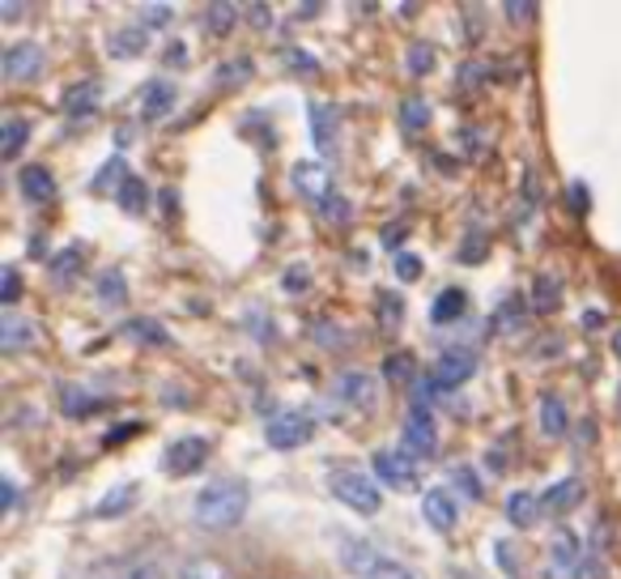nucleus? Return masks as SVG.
I'll return each instance as SVG.
<instances>
[{
    "instance_id": "obj_1",
    "label": "nucleus",
    "mask_w": 621,
    "mask_h": 579,
    "mask_svg": "<svg viewBox=\"0 0 621 579\" xmlns=\"http://www.w3.org/2000/svg\"><path fill=\"white\" fill-rule=\"evenodd\" d=\"M247 502H251L247 482L222 477V482H209L192 499V520L200 529H209V533H226V529H234L247 516Z\"/></svg>"
},
{
    "instance_id": "obj_2",
    "label": "nucleus",
    "mask_w": 621,
    "mask_h": 579,
    "mask_svg": "<svg viewBox=\"0 0 621 579\" xmlns=\"http://www.w3.org/2000/svg\"><path fill=\"white\" fill-rule=\"evenodd\" d=\"M328 486H332V495L353 507V511H362V516H375L379 507H384V490L375 486V473H362V468H337L332 477H328Z\"/></svg>"
},
{
    "instance_id": "obj_3",
    "label": "nucleus",
    "mask_w": 621,
    "mask_h": 579,
    "mask_svg": "<svg viewBox=\"0 0 621 579\" xmlns=\"http://www.w3.org/2000/svg\"><path fill=\"white\" fill-rule=\"evenodd\" d=\"M345 554V567H350L353 576L362 579H418L409 567H400V563H391V558H384L379 549H371V545H362V541H345L341 545Z\"/></svg>"
},
{
    "instance_id": "obj_4",
    "label": "nucleus",
    "mask_w": 621,
    "mask_h": 579,
    "mask_svg": "<svg viewBox=\"0 0 621 579\" xmlns=\"http://www.w3.org/2000/svg\"><path fill=\"white\" fill-rule=\"evenodd\" d=\"M310 435H315V418L303 414V409H285V414H277V418L265 426V439H269L277 452H294V448H303Z\"/></svg>"
},
{
    "instance_id": "obj_5",
    "label": "nucleus",
    "mask_w": 621,
    "mask_h": 579,
    "mask_svg": "<svg viewBox=\"0 0 621 579\" xmlns=\"http://www.w3.org/2000/svg\"><path fill=\"white\" fill-rule=\"evenodd\" d=\"M375 477L391 490H418L422 486V464L409 452H375Z\"/></svg>"
},
{
    "instance_id": "obj_6",
    "label": "nucleus",
    "mask_w": 621,
    "mask_h": 579,
    "mask_svg": "<svg viewBox=\"0 0 621 579\" xmlns=\"http://www.w3.org/2000/svg\"><path fill=\"white\" fill-rule=\"evenodd\" d=\"M204 461H209V439H200V435H184V439H175V443L166 448L162 468H166L171 477H188V473H196Z\"/></svg>"
},
{
    "instance_id": "obj_7",
    "label": "nucleus",
    "mask_w": 621,
    "mask_h": 579,
    "mask_svg": "<svg viewBox=\"0 0 621 579\" xmlns=\"http://www.w3.org/2000/svg\"><path fill=\"white\" fill-rule=\"evenodd\" d=\"M43 65H47L43 43L26 39V43H9V47H4V78L9 81H35L43 73Z\"/></svg>"
},
{
    "instance_id": "obj_8",
    "label": "nucleus",
    "mask_w": 621,
    "mask_h": 579,
    "mask_svg": "<svg viewBox=\"0 0 621 579\" xmlns=\"http://www.w3.org/2000/svg\"><path fill=\"white\" fill-rule=\"evenodd\" d=\"M472 371H477V354L465 346H452L443 349L438 358H434V384L438 387H460L472 380Z\"/></svg>"
},
{
    "instance_id": "obj_9",
    "label": "nucleus",
    "mask_w": 621,
    "mask_h": 579,
    "mask_svg": "<svg viewBox=\"0 0 621 579\" xmlns=\"http://www.w3.org/2000/svg\"><path fill=\"white\" fill-rule=\"evenodd\" d=\"M400 435H405V452L409 456H430L434 443H438V430H434V418H430L426 409H409Z\"/></svg>"
},
{
    "instance_id": "obj_10",
    "label": "nucleus",
    "mask_w": 621,
    "mask_h": 579,
    "mask_svg": "<svg viewBox=\"0 0 621 579\" xmlns=\"http://www.w3.org/2000/svg\"><path fill=\"white\" fill-rule=\"evenodd\" d=\"M422 516H426V524L434 533H452L456 529V520H460V511H456V499L438 486V490H426V499H422Z\"/></svg>"
},
{
    "instance_id": "obj_11",
    "label": "nucleus",
    "mask_w": 621,
    "mask_h": 579,
    "mask_svg": "<svg viewBox=\"0 0 621 579\" xmlns=\"http://www.w3.org/2000/svg\"><path fill=\"white\" fill-rule=\"evenodd\" d=\"M537 422H541V435L544 439H562L566 430H571V414H566V405H562V396L558 392H544L541 405H537Z\"/></svg>"
},
{
    "instance_id": "obj_12",
    "label": "nucleus",
    "mask_w": 621,
    "mask_h": 579,
    "mask_svg": "<svg viewBox=\"0 0 621 579\" xmlns=\"http://www.w3.org/2000/svg\"><path fill=\"white\" fill-rule=\"evenodd\" d=\"M310 137H315V146H319V154H337V112L332 107H324V103H310Z\"/></svg>"
},
{
    "instance_id": "obj_13",
    "label": "nucleus",
    "mask_w": 621,
    "mask_h": 579,
    "mask_svg": "<svg viewBox=\"0 0 621 579\" xmlns=\"http://www.w3.org/2000/svg\"><path fill=\"white\" fill-rule=\"evenodd\" d=\"M290 180H294V188L310 200H328V171L319 166V162H294V171H290Z\"/></svg>"
},
{
    "instance_id": "obj_14",
    "label": "nucleus",
    "mask_w": 621,
    "mask_h": 579,
    "mask_svg": "<svg viewBox=\"0 0 621 579\" xmlns=\"http://www.w3.org/2000/svg\"><path fill=\"white\" fill-rule=\"evenodd\" d=\"M17 188H22L26 200H35V205H51V200H56V180H51L47 166H26V171L17 175Z\"/></svg>"
},
{
    "instance_id": "obj_15",
    "label": "nucleus",
    "mask_w": 621,
    "mask_h": 579,
    "mask_svg": "<svg viewBox=\"0 0 621 579\" xmlns=\"http://www.w3.org/2000/svg\"><path fill=\"white\" fill-rule=\"evenodd\" d=\"M98 103H103V81L90 78L65 90V112L69 116H90V112H98Z\"/></svg>"
},
{
    "instance_id": "obj_16",
    "label": "nucleus",
    "mask_w": 621,
    "mask_h": 579,
    "mask_svg": "<svg viewBox=\"0 0 621 579\" xmlns=\"http://www.w3.org/2000/svg\"><path fill=\"white\" fill-rule=\"evenodd\" d=\"M544 502L532 495V490H515L511 499H506V520L515 524V529H532L537 520H541Z\"/></svg>"
},
{
    "instance_id": "obj_17",
    "label": "nucleus",
    "mask_w": 621,
    "mask_h": 579,
    "mask_svg": "<svg viewBox=\"0 0 621 579\" xmlns=\"http://www.w3.org/2000/svg\"><path fill=\"white\" fill-rule=\"evenodd\" d=\"M544 511H553V516H566L571 507H579L583 502V482L579 477H562L558 486H549L544 490Z\"/></svg>"
},
{
    "instance_id": "obj_18",
    "label": "nucleus",
    "mask_w": 621,
    "mask_h": 579,
    "mask_svg": "<svg viewBox=\"0 0 621 579\" xmlns=\"http://www.w3.org/2000/svg\"><path fill=\"white\" fill-rule=\"evenodd\" d=\"M175 107V85L171 81H150L145 85V99H141V116L150 119V124H157V119H166V112Z\"/></svg>"
},
{
    "instance_id": "obj_19",
    "label": "nucleus",
    "mask_w": 621,
    "mask_h": 579,
    "mask_svg": "<svg viewBox=\"0 0 621 579\" xmlns=\"http://www.w3.org/2000/svg\"><path fill=\"white\" fill-rule=\"evenodd\" d=\"M137 495H141L137 482H119V486H112L103 499L94 502V516H98V520H116V516H124V511L137 502Z\"/></svg>"
},
{
    "instance_id": "obj_20",
    "label": "nucleus",
    "mask_w": 621,
    "mask_h": 579,
    "mask_svg": "<svg viewBox=\"0 0 621 579\" xmlns=\"http://www.w3.org/2000/svg\"><path fill=\"white\" fill-rule=\"evenodd\" d=\"M337 396L358 405V409H366V405L375 401V380H371L366 371H345V375L337 380Z\"/></svg>"
},
{
    "instance_id": "obj_21",
    "label": "nucleus",
    "mask_w": 621,
    "mask_h": 579,
    "mask_svg": "<svg viewBox=\"0 0 621 579\" xmlns=\"http://www.w3.org/2000/svg\"><path fill=\"white\" fill-rule=\"evenodd\" d=\"M26 341H35V324H26L22 315H0V349H9V354H17V349L26 346Z\"/></svg>"
},
{
    "instance_id": "obj_22",
    "label": "nucleus",
    "mask_w": 621,
    "mask_h": 579,
    "mask_svg": "<svg viewBox=\"0 0 621 579\" xmlns=\"http://www.w3.org/2000/svg\"><path fill=\"white\" fill-rule=\"evenodd\" d=\"M553 563H558L566 576L579 579V571H583V567H579V563H583V541L575 537V533H558V537H553Z\"/></svg>"
},
{
    "instance_id": "obj_23",
    "label": "nucleus",
    "mask_w": 621,
    "mask_h": 579,
    "mask_svg": "<svg viewBox=\"0 0 621 579\" xmlns=\"http://www.w3.org/2000/svg\"><path fill=\"white\" fill-rule=\"evenodd\" d=\"M465 311H468L465 290H443V294L434 299V308H430V320H434V324H456Z\"/></svg>"
},
{
    "instance_id": "obj_24",
    "label": "nucleus",
    "mask_w": 621,
    "mask_h": 579,
    "mask_svg": "<svg viewBox=\"0 0 621 579\" xmlns=\"http://www.w3.org/2000/svg\"><path fill=\"white\" fill-rule=\"evenodd\" d=\"M90 579H162V571L150 563H107V567H94Z\"/></svg>"
},
{
    "instance_id": "obj_25",
    "label": "nucleus",
    "mask_w": 621,
    "mask_h": 579,
    "mask_svg": "<svg viewBox=\"0 0 621 579\" xmlns=\"http://www.w3.org/2000/svg\"><path fill=\"white\" fill-rule=\"evenodd\" d=\"M119 209L124 213H145V205H150V188H145V180L141 175H132L124 188H119Z\"/></svg>"
},
{
    "instance_id": "obj_26",
    "label": "nucleus",
    "mask_w": 621,
    "mask_h": 579,
    "mask_svg": "<svg viewBox=\"0 0 621 579\" xmlns=\"http://www.w3.org/2000/svg\"><path fill=\"white\" fill-rule=\"evenodd\" d=\"M132 175H128V166H124V158H112L98 175H94V193H116L119 196V188L128 184Z\"/></svg>"
},
{
    "instance_id": "obj_27",
    "label": "nucleus",
    "mask_w": 621,
    "mask_h": 579,
    "mask_svg": "<svg viewBox=\"0 0 621 579\" xmlns=\"http://www.w3.org/2000/svg\"><path fill=\"white\" fill-rule=\"evenodd\" d=\"M145 43H150V35H145L141 26L116 31V39H112V56H119V60H128V56H141V51H145Z\"/></svg>"
},
{
    "instance_id": "obj_28",
    "label": "nucleus",
    "mask_w": 621,
    "mask_h": 579,
    "mask_svg": "<svg viewBox=\"0 0 621 579\" xmlns=\"http://www.w3.org/2000/svg\"><path fill=\"white\" fill-rule=\"evenodd\" d=\"M26 137H31L26 119H4V128H0V154L17 158L22 154V146H26Z\"/></svg>"
},
{
    "instance_id": "obj_29",
    "label": "nucleus",
    "mask_w": 621,
    "mask_h": 579,
    "mask_svg": "<svg viewBox=\"0 0 621 579\" xmlns=\"http://www.w3.org/2000/svg\"><path fill=\"white\" fill-rule=\"evenodd\" d=\"M558 303H562V286H558V277H544V273H541V277L532 281V308L553 311Z\"/></svg>"
},
{
    "instance_id": "obj_30",
    "label": "nucleus",
    "mask_w": 621,
    "mask_h": 579,
    "mask_svg": "<svg viewBox=\"0 0 621 579\" xmlns=\"http://www.w3.org/2000/svg\"><path fill=\"white\" fill-rule=\"evenodd\" d=\"M234 22H238V4L218 0V4H209V9H204V26H209L213 35H226Z\"/></svg>"
},
{
    "instance_id": "obj_31",
    "label": "nucleus",
    "mask_w": 621,
    "mask_h": 579,
    "mask_svg": "<svg viewBox=\"0 0 621 579\" xmlns=\"http://www.w3.org/2000/svg\"><path fill=\"white\" fill-rule=\"evenodd\" d=\"M81 265H85V247L73 243L69 252H60L56 260H51V281H65V277H78Z\"/></svg>"
},
{
    "instance_id": "obj_32",
    "label": "nucleus",
    "mask_w": 621,
    "mask_h": 579,
    "mask_svg": "<svg viewBox=\"0 0 621 579\" xmlns=\"http://www.w3.org/2000/svg\"><path fill=\"white\" fill-rule=\"evenodd\" d=\"M519 324H524V299H515V294H511L503 308H499V320H494V328H499V333H506V328L515 333Z\"/></svg>"
},
{
    "instance_id": "obj_33",
    "label": "nucleus",
    "mask_w": 621,
    "mask_h": 579,
    "mask_svg": "<svg viewBox=\"0 0 621 579\" xmlns=\"http://www.w3.org/2000/svg\"><path fill=\"white\" fill-rule=\"evenodd\" d=\"M179 579H231V571H226V567H218L213 558H196V563L184 567V576Z\"/></svg>"
},
{
    "instance_id": "obj_34",
    "label": "nucleus",
    "mask_w": 621,
    "mask_h": 579,
    "mask_svg": "<svg viewBox=\"0 0 621 579\" xmlns=\"http://www.w3.org/2000/svg\"><path fill=\"white\" fill-rule=\"evenodd\" d=\"M124 333H128V337H137V341H154V346L166 341V333L157 328L154 320H128V324H124Z\"/></svg>"
},
{
    "instance_id": "obj_35",
    "label": "nucleus",
    "mask_w": 621,
    "mask_h": 579,
    "mask_svg": "<svg viewBox=\"0 0 621 579\" xmlns=\"http://www.w3.org/2000/svg\"><path fill=\"white\" fill-rule=\"evenodd\" d=\"M400 112H405V116H400V124H405L409 132H422V128H426V124H430V107H426V103H422V99L405 103Z\"/></svg>"
},
{
    "instance_id": "obj_36",
    "label": "nucleus",
    "mask_w": 621,
    "mask_h": 579,
    "mask_svg": "<svg viewBox=\"0 0 621 579\" xmlns=\"http://www.w3.org/2000/svg\"><path fill=\"white\" fill-rule=\"evenodd\" d=\"M60 401H65V409H69V418H81L90 405H94V396H85L78 384H69L65 392H60Z\"/></svg>"
},
{
    "instance_id": "obj_37",
    "label": "nucleus",
    "mask_w": 621,
    "mask_h": 579,
    "mask_svg": "<svg viewBox=\"0 0 621 579\" xmlns=\"http://www.w3.org/2000/svg\"><path fill=\"white\" fill-rule=\"evenodd\" d=\"M430 65H434L430 43H413V51H409V73H413V78H426Z\"/></svg>"
},
{
    "instance_id": "obj_38",
    "label": "nucleus",
    "mask_w": 621,
    "mask_h": 579,
    "mask_svg": "<svg viewBox=\"0 0 621 579\" xmlns=\"http://www.w3.org/2000/svg\"><path fill=\"white\" fill-rule=\"evenodd\" d=\"M218 78H222V85H243V81L251 78V60L243 56V60H231V65H222V69H218Z\"/></svg>"
},
{
    "instance_id": "obj_39",
    "label": "nucleus",
    "mask_w": 621,
    "mask_h": 579,
    "mask_svg": "<svg viewBox=\"0 0 621 579\" xmlns=\"http://www.w3.org/2000/svg\"><path fill=\"white\" fill-rule=\"evenodd\" d=\"M379 311H384V328L396 333L400 328V299L396 294H379Z\"/></svg>"
},
{
    "instance_id": "obj_40",
    "label": "nucleus",
    "mask_w": 621,
    "mask_h": 579,
    "mask_svg": "<svg viewBox=\"0 0 621 579\" xmlns=\"http://www.w3.org/2000/svg\"><path fill=\"white\" fill-rule=\"evenodd\" d=\"M324 218L328 222H350V200L345 196H328L324 200Z\"/></svg>"
},
{
    "instance_id": "obj_41",
    "label": "nucleus",
    "mask_w": 621,
    "mask_h": 579,
    "mask_svg": "<svg viewBox=\"0 0 621 579\" xmlns=\"http://www.w3.org/2000/svg\"><path fill=\"white\" fill-rule=\"evenodd\" d=\"M0 299H4V308H13V303L22 299V281H17V269H4V286H0Z\"/></svg>"
},
{
    "instance_id": "obj_42",
    "label": "nucleus",
    "mask_w": 621,
    "mask_h": 579,
    "mask_svg": "<svg viewBox=\"0 0 621 579\" xmlns=\"http://www.w3.org/2000/svg\"><path fill=\"white\" fill-rule=\"evenodd\" d=\"M456 482H465V495H468V499H481V495H485L481 477H477V473H472L468 464H460V468H456Z\"/></svg>"
},
{
    "instance_id": "obj_43",
    "label": "nucleus",
    "mask_w": 621,
    "mask_h": 579,
    "mask_svg": "<svg viewBox=\"0 0 621 579\" xmlns=\"http://www.w3.org/2000/svg\"><path fill=\"white\" fill-rule=\"evenodd\" d=\"M503 9H506V18H515V22H532V18H537V4H532V0H506Z\"/></svg>"
},
{
    "instance_id": "obj_44",
    "label": "nucleus",
    "mask_w": 621,
    "mask_h": 579,
    "mask_svg": "<svg viewBox=\"0 0 621 579\" xmlns=\"http://www.w3.org/2000/svg\"><path fill=\"white\" fill-rule=\"evenodd\" d=\"M141 18H145L150 26H162V22H171V18H175V9H171V4H145V13H141Z\"/></svg>"
},
{
    "instance_id": "obj_45",
    "label": "nucleus",
    "mask_w": 621,
    "mask_h": 579,
    "mask_svg": "<svg viewBox=\"0 0 621 579\" xmlns=\"http://www.w3.org/2000/svg\"><path fill=\"white\" fill-rule=\"evenodd\" d=\"M103 281H107V286H98V299H112V303H119V299H124V286H119V273H107Z\"/></svg>"
},
{
    "instance_id": "obj_46",
    "label": "nucleus",
    "mask_w": 621,
    "mask_h": 579,
    "mask_svg": "<svg viewBox=\"0 0 621 579\" xmlns=\"http://www.w3.org/2000/svg\"><path fill=\"white\" fill-rule=\"evenodd\" d=\"M384 371H388V380H405V375L413 371V358H405V354H400V358H388Z\"/></svg>"
},
{
    "instance_id": "obj_47",
    "label": "nucleus",
    "mask_w": 621,
    "mask_h": 579,
    "mask_svg": "<svg viewBox=\"0 0 621 579\" xmlns=\"http://www.w3.org/2000/svg\"><path fill=\"white\" fill-rule=\"evenodd\" d=\"M396 273H400V277H418V273H422V260L409 256V252H400V256H396Z\"/></svg>"
},
{
    "instance_id": "obj_48",
    "label": "nucleus",
    "mask_w": 621,
    "mask_h": 579,
    "mask_svg": "<svg viewBox=\"0 0 621 579\" xmlns=\"http://www.w3.org/2000/svg\"><path fill=\"white\" fill-rule=\"evenodd\" d=\"M22 9H26L22 0H4V4H0V18H4V22H17V18H22Z\"/></svg>"
},
{
    "instance_id": "obj_49",
    "label": "nucleus",
    "mask_w": 621,
    "mask_h": 579,
    "mask_svg": "<svg viewBox=\"0 0 621 579\" xmlns=\"http://www.w3.org/2000/svg\"><path fill=\"white\" fill-rule=\"evenodd\" d=\"M247 9H251V22H256V26H269V13H265L269 4H247Z\"/></svg>"
},
{
    "instance_id": "obj_50",
    "label": "nucleus",
    "mask_w": 621,
    "mask_h": 579,
    "mask_svg": "<svg viewBox=\"0 0 621 579\" xmlns=\"http://www.w3.org/2000/svg\"><path fill=\"white\" fill-rule=\"evenodd\" d=\"M571 205H575V209H587V193H583L579 184H575V188H571Z\"/></svg>"
},
{
    "instance_id": "obj_51",
    "label": "nucleus",
    "mask_w": 621,
    "mask_h": 579,
    "mask_svg": "<svg viewBox=\"0 0 621 579\" xmlns=\"http://www.w3.org/2000/svg\"><path fill=\"white\" fill-rule=\"evenodd\" d=\"M13 499H17V486H13V482H4V507H13Z\"/></svg>"
},
{
    "instance_id": "obj_52",
    "label": "nucleus",
    "mask_w": 621,
    "mask_h": 579,
    "mask_svg": "<svg viewBox=\"0 0 621 579\" xmlns=\"http://www.w3.org/2000/svg\"><path fill=\"white\" fill-rule=\"evenodd\" d=\"M613 354H618V358H621V328H618V333H613Z\"/></svg>"
}]
</instances>
